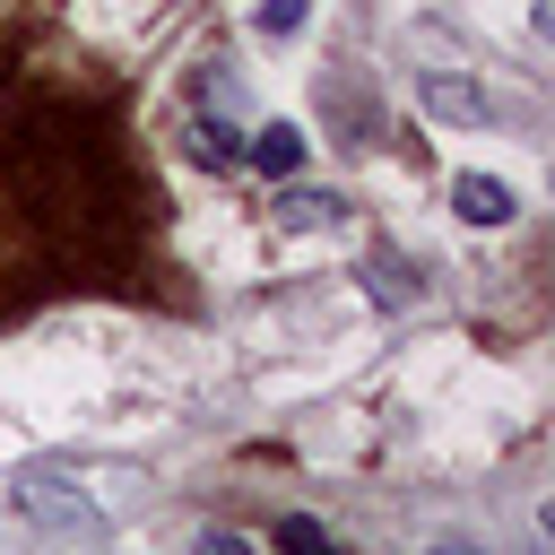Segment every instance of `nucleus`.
I'll list each match as a JSON object with an SVG mask.
<instances>
[{"label": "nucleus", "mask_w": 555, "mask_h": 555, "mask_svg": "<svg viewBox=\"0 0 555 555\" xmlns=\"http://www.w3.org/2000/svg\"><path fill=\"white\" fill-rule=\"evenodd\" d=\"M451 208H460L468 225H512V217H520L512 182H494V173H460V182H451Z\"/></svg>", "instance_id": "obj_1"}, {"label": "nucleus", "mask_w": 555, "mask_h": 555, "mask_svg": "<svg viewBox=\"0 0 555 555\" xmlns=\"http://www.w3.org/2000/svg\"><path fill=\"white\" fill-rule=\"evenodd\" d=\"M416 95H425L442 121H486V113H494V95H477V87H468V78H451V69H425V78H416Z\"/></svg>", "instance_id": "obj_2"}, {"label": "nucleus", "mask_w": 555, "mask_h": 555, "mask_svg": "<svg viewBox=\"0 0 555 555\" xmlns=\"http://www.w3.org/2000/svg\"><path fill=\"white\" fill-rule=\"evenodd\" d=\"M243 156H251L260 173H278V182H286V173L304 165V130H295V121H269V130H251V147H243Z\"/></svg>", "instance_id": "obj_3"}, {"label": "nucleus", "mask_w": 555, "mask_h": 555, "mask_svg": "<svg viewBox=\"0 0 555 555\" xmlns=\"http://www.w3.org/2000/svg\"><path fill=\"white\" fill-rule=\"evenodd\" d=\"M304 17H312V0H251V35H269V43H295Z\"/></svg>", "instance_id": "obj_4"}, {"label": "nucleus", "mask_w": 555, "mask_h": 555, "mask_svg": "<svg viewBox=\"0 0 555 555\" xmlns=\"http://www.w3.org/2000/svg\"><path fill=\"white\" fill-rule=\"evenodd\" d=\"M278 225H338V199L330 191H286L278 199Z\"/></svg>", "instance_id": "obj_5"}, {"label": "nucleus", "mask_w": 555, "mask_h": 555, "mask_svg": "<svg viewBox=\"0 0 555 555\" xmlns=\"http://www.w3.org/2000/svg\"><path fill=\"white\" fill-rule=\"evenodd\" d=\"M199 156H208V165H225V156H234V130H225V121H208V130H199Z\"/></svg>", "instance_id": "obj_6"}]
</instances>
